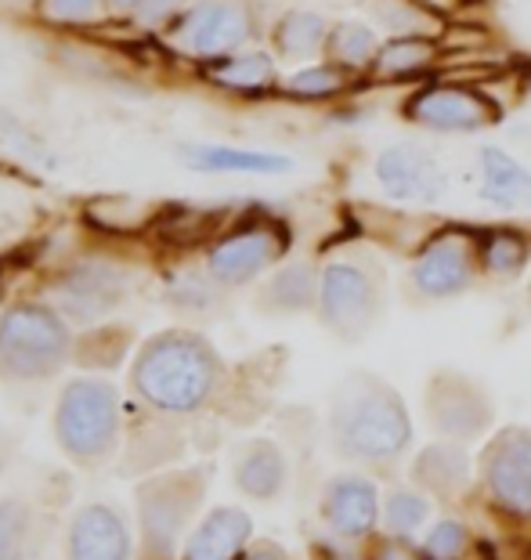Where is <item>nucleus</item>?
Returning <instances> with one entry per match:
<instances>
[{
  "instance_id": "c756f323",
  "label": "nucleus",
  "mask_w": 531,
  "mask_h": 560,
  "mask_svg": "<svg viewBox=\"0 0 531 560\" xmlns=\"http://www.w3.org/2000/svg\"><path fill=\"white\" fill-rule=\"evenodd\" d=\"M376 19L391 37H438L445 30V22L423 11L416 0H376Z\"/></svg>"
},
{
  "instance_id": "a19ab883",
  "label": "nucleus",
  "mask_w": 531,
  "mask_h": 560,
  "mask_svg": "<svg viewBox=\"0 0 531 560\" xmlns=\"http://www.w3.org/2000/svg\"><path fill=\"white\" fill-rule=\"evenodd\" d=\"M8 456H11V434H8V431H0V470H4Z\"/></svg>"
},
{
  "instance_id": "7c9ffc66",
  "label": "nucleus",
  "mask_w": 531,
  "mask_h": 560,
  "mask_svg": "<svg viewBox=\"0 0 531 560\" xmlns=\"http://www.w3.org/2000/svg\"><path fill=\"white\" fill-rule=\"evenodd\" d=\"M87 221L102 232L127 235V232L145 229V224L152 221V213H149L145 202L127 199V196H113V199H94L87 207Z\"/></svg>"
},
{
  "instance_id": "20e7f679",
  "label": "nucleus",
  "mask_w": 531,
  "mask_h": 560,
  "mask_svg": "<svg viewBox=\"0 0 531 560\" xmlns=\"http://www.w3.org/2000/svg\"><path fill=\"white\" fill-rule=\"evenodd\" d=\"M55 431L62 448L80 463L109 456L120 434V398L105 380H76L58 401Z\"/></svg>"
},
{
  "instance_id": "dca6fc26",
  "label": "nucleus",
  "mask_w": 531,
  "mask_h": 560,
  "mask_svg": "<svg viewBox=\"0 0 531 560\" xmlns=\"http://www.w3.org/2000/svg\"><path fill=\"white\" fill-rule=\"evenodd\" d=\"M69 557L73 560H127L131 532L123 517L109 506H84L69 528Z\"/></svg>"
},
{
  "instance_id": "4be33fe9",
  "label": "nucleus",
  "mask_w": 531,
  "mask_h": 560,
  "mask_svg": "<svg viewBox=\"0 0 531 560\" xmlns=\"http://www.w3.org/2000/svg\"><path fill=\"white\" fill-rule=\"evenodd\" d=\"M235 485L253 499H275L286 485V456L271 441H250L235 463Z\"/></svg>"
},
{
  "instance_id": "ea45409f",
  "label": "nucleus",
  "mask_w": 531,
  "mask_h": 560,
  "mask_svg": "<svg viewBox=\"0 0 531 560\" xmlns=\"http://www.w3.org/2000/svg\"><path fill=\"white\" fill-rule=\"evenodd\" d=\"M239 560H286L282 557L275 546H261V550H253V553H246V557H239Z\"/></svg>"
},
{
  "instance_id": "e433bc0d",
  "label": "nucleus",
  "mask_w": 531,
  "mask_h": 560,
  "mask_svg": "<svg viewBox=\"0 0 531 560\" xmlns=\"http://www.w3.org/2000/svg\"><path fill=\"white\" fill-rule=\"evenodd\" d=\"M0 141H8V145H15L22 156H37V160H47L44 156V149H40V141L30 135L26 127H22L15 116H8V113H0Z\"/></svg>"
},
{
  "instance_id": "4c0bfd02",
  "label": "nucleus",
  "mask_w": 531,
  "mask_h": 560,
  "mask_svg": "<svg viewBox=\"0 0 531 560\" xmlns=\"http://www.w3.org/2000/svg\"><path fill=\"white\" fill-rule=\"evenodd\" d=\"M373 560H427V557H423V550H412V546H405L401 539H391V542L376 546Z\"/></svg>"
},
{
  "instance_id": "2eb2a0df",
  "label": "nucleus",
  "mask_w": 531,
  "mask_h": 560,
  "mask_svg": "<svg viewBox=\"0 0 531 560\" xmlns=\"http://www.w3.org/2000/svg\"><path fill=\"white\" fill-rule=\"evenodd\" d=\"M322 517L337 535L344 539H362L376 528L380 521V495H376V485L369 478H358V474H344V478H333L322 495Z\"/></svg>"
},
{
  "instance_id": "c9c22d12",
  "label": "nucleus",
  "mask_w": 531,
  "mask_h": 560,
  "mask_svg": "<svg viewBox=\"0 0 531 560\" xmlns=\"http://www.w3.org/2000/svg\"><path fill=\"white\" fill-rule=\"evenodd\" d=\"M188 0H141V4L134 8V19L141 22V26H163V22H170L177 15H185Z\"/></svg>"
},
{
  "instance_id": "f3484780",
  "label": "nucleus",
  "mask_w": 531,
  "mask_h": 560,
  "mask_svg": "<svg viewBox=\"0 0 531 560\" xmlns=\"http://www.w3.org/2000/svg\"><path fill=\"white\" fill-rule=\"evenodd\" d=\"M441 58V44L434 37H391L376 51L369 77L376 83H405L427 77Z\"/></svg>"
},
{
  "instance_id": "79ce46f5",
  "label": "nucleus",
  "mask_w": 531,
  "mask_h": 560,
  "mask_svg": "<svg viewBox=\"0 0 531 560\" xmlns=\"http://www.w3.org/2000/svg\"><path fill=\"white\" fill-rule=\"evenodd\" d=\"M105 4L116 8V11H134V8L141 4V0H105Z\"/></svg>"
},
{
  "instance_id": "1a4fd4ad",
  "label": "nucleus",
  "mask_w": 531,
  "mask_h": 560,
  "mask_svg": "<svg viewBox=\"0 0 531 560\" xmlns=\"http://www.w3.org/2000/svg\"><path fill=\"white\" fill-rule=\"evenodd\" d=\"M477 268V235L467 229H441L420 246L412 260V285L427 301H445L470 290Z\"/></svg>"
},
{
  "instance_id": "6e6552de",
  "label": "nucleus",
  "mask_w": 531,
  "mask_h": 560,
  "mask_svg": "<svg viewBox=\"0 0 531 560\" xmlns=\"http://www.w3.org/2000/svg\"><path fill=\"white\" fill-rule=\"evenodd\" d=\"M290 249V232L286 224L261 218V221H246L232 235L217 240V246L210 249L206 268L210 279L221 285H243L261 276L264 268H271L275 260Z\"/></svg>"
},
{
  "instance_id": "473e14b6",
  "label": "nucleus",
  "mask_w": 531,
  "mask_h": 560,
  "mask_svg": "<svg viewBox=\"0 0 531 560\" xmlns=\"http://www.w3.org/2000/svg\"><path fill=\"white\" fill-rule=\"evenodd\" d=\"M470 553V532L459 521H438L423 542L427 560H463Z\"/></svg>"
},
{
  "instance_id": "72a5a7b5",
  "label": "nucleus",
  "mask_w": 531,
  "mask_h": 560,
  "mask_svg": "<svg viewBox=\"0 0 531 560\" xmlns=\"http://www.w3.org/2000/svg\"><path fill=\"white\" fill-rule=\"evenodd\" d=\"M26 506L8 499L0 503V560H15L19 557V546H22V535H26Z\"/></svg>"
},
{
  "instance_id": "2f4dec72",
  "label": "nucleus",
  "mask_w": 531,
  "mask_h": 560,
  "mask_svg": "<svg viewBox=\"0 0 531 560\" xmlns=\"http://www.w3.org/2000/svg\"><path fill=\"white\" fill-rule=\"evenodd\" d=\"M427 514H430V503L420 492H412V488H394L384 503V524H387V532L398 535V539L420 532Z\"/></svg>"
},
{
  "instance_id": "bb28decb",
  "label": "nucleus",
  "mask_w": 531,
  "mask_h": 560,
  "mask_svg": "<svg viewBox=\"0 0 531 560\" xmlns=\"http://www.w3.org/2000/svg\"><path fill=\"white\" fill-rule=\"evenodd\" d=\"M380 44L384 40H376V33L365 26V22L344 19V22H337V26L329 30L326 55H329V62L344 66V69H351V73H362V69L373 66Z\"/></svg>"
},
{
  "instance_id": "5701e85b",
  "label": "nucleus",
  "mask_w": 531,
  "mask_h": 560,
  "mask_svg": "<svg viewBox=\"0 0 531 560\" xmlns=\"http://www.w3.org/2000/svg\"><path fill=\"white\" fill-rule=\"evenodd\" d=\"M203 77L224 91L264 94L275 88V62H271V55L264 51H239V55L214 58V62L203 69Z\"/></svg>"
},
{
  "instance_id": "9b49d317",
  "label": "nucleus",
  "mask_w": 531,
  "mask_h": 560,
  "mask_svg": "<svg viewBox=\"0 0 531 560\" xmlns=\"http://www.w3.org/2000/svg\"><path fill=\"white\" fill-rule=\"evenodd\" d=\"M250 37L253 19L239 0H196L174 26V44L199 58L235 55Z\"/></svg>"
},
{
  "instance_id": "a878e982",
  "label": "nucleus",
  "mask_w": 531,
  "mask_h": 560,
  "mask_svg": "<svg viewBox=\"0 0 531 560\" xmlns=\"http://www.w3.org/2000/svg\"><path fill=\"white\" fill-rule=\"evenodd\" d=\"M318 279L322 271L311 265H286L264 285V307L271 312H308L318 304Z\"/></svg>"
},
{
  "instance_id": "cd10ccee",
  "label": "nucleus",
  "mask_w": 531,
  "mask_h": 560,
  "mask_svg": "<svg viewBox=\"0 0 531 560\" xmlns=\"http://www.w3.org/2000/svg\"><path fill=\"white\" fill-rule=\"evenodd\" d=\"M354 88V73L337 62H318V66H304L297 69L286 83H282V91L290 94V98L297 102H326V98H340V94H347Z\"/></svg>"
},
{
  "instance_id": "4468645a",
  "label": "nucleus",
  "mask_w": 531,
  "mask_h": 560,
  "mask_svg": "<svg viewBox=\"0 0 531 560\" xmlns=\"http://www.w3.org/2000/svg\"><path fill=\"white\" fill-rule=\"evenodd\" d=\"M55 296L62 304V312L69 318L80 322H94L102 318L109 307L120 304L123 296V276L113 265H102V260H87V265H76L73 271H66L55 285Z\"/></svg>"
},
{
  "instance_id": "b1692460",
  "label": "nucleus",
  "mask_w": 531,
  "mask_h": 560,
  "mask_svg": "<svg viewBox=\"0 0 531 560\" xmlns=\"http://www.w3.org/2000/svg\"><path fill=\"white\" fill-rule=\"evenodd\" d=\"M329 22L318 15V11H286L279 19L275 33V51L282 58H293V62H304V58H315L318 51H326V40H329Z\"/></svg>"
},
{
  "instance_id": "aec40b11",
  "label": "nucleus",
  "mask_w": 531,
  "mask_h": 560,
  "mask_svg": "<svg viewBox=\"0 0 531 560\" xmlns=\"http://www.w3.org/2000/svg\"><path fill=\"white\" fill-rule=\"evenodd\" d=\"M412 481L434 495L463 492L470 481V456L463 441H438V445L423 448L416 463H412Z\"/></svg>"
},
{
  "instance_id": "c85d7f7f",
  "label": "nucleus",
  "mask_w": 531,
  "mask_h": 560,
  "mask_svg": "<svg viewBox=\"0 0 531 560\" xmlns=\"http://www.w3.org/2000/svg\"><path fill=\"white\" fill-rule=\"evenodd\" d=\"M224 218H228L224 210L174 207V210H163L156 218V232H160V240L170 243V246H199L221 229Z\"/></svg>"
},
{
  "instance_id": "7ed1b4c3",
  "label": "nucleus",
  "mask_w": 531,
  "mask_h": 560,
  "mask_svg": "<svg viewBox=\"0 0 531 560\" xmlns=\"http://www.w3.org/2000/svg\"><path fill=\"white\" fill-rule=\"evenodd\" d=\"M69 359V329L44 304H19L0 318V373L11 380H40Z\"/></svg>"
},
{
  "instance_id": "423d86ee",
  "label": "nucleus",
  "mask_w": 531,
  "mask_h": 560,
  "mask_svg": "<svg viewBox=\"0 0 531 560\" xmlns=\"http://www.w3.org/2000/svg\"><path fill=\"white\" fill-rule=\"evenodd\" d=\"M401 113L409 124L438 130V135H474V130H488L503 120V109L485 91L459 80H438L412 91Z\"/></svg>"
},
{
  "instance_id": "0eeeda50",
  "label": "nucleus",
  "mask_w": 531,
  "mask_h": 560,
  "mask_svg": "<svg viewBox=\"0 0 531 560\" xmlns=\"http://www.w3.org/2000/svg\"><path fill=\"white\" fill-rule=\"evenodd\" d=\"M203 485L206 474L185 470V474H170V478H156L149 481L138 492L141 503V532H145V546L152 553L170 557L177 546V535L185 532L188 517L203 499Z\"/></svg>"
},
{
  "instance_id": "412c9836",
  "label": "nucleus",
  "mask_w": 531,
  "mask_h": 560,
  "mask_svg": "<svg viewBox=\"0 0 531 560\" xmlns=\"http://www.w3.org/2000/svg\"><path fill=\"white\" fill-rule=\"evenodd\" d=\"M181 163L203 174H286L293 166L279 152L232 149V145H185Z\"/></svg>"
},
{
  "instance_id": "f257e3e1",
  "label": "nucleus",
  "mask_w": 531,
  "mask_h": 560,
  "mask_svg": "<svg viewBox=\"0 0 531 560\" xmlns=\"http://www.w3.org/2000/svg\"><path fill=\"white\" fill-rule=\"evenodd\" d=\"M329 434L344 459L391 463L412 445V420L401 395L373 373H354L329 409Z\"/></svg>"
},
{
  "instance_id": "9d476101",
  "label": "nucleus",
  "mask_w": 531,
  "mask_h": 560,
  "mask_svg": "<svg viewBox=\"0 0 531 560\" xmlns=\"http://www.w3.org/2000/svg\"><path fill=\"white\" fill-rule=\"evenodd\" d=\"M481 478L503 514L531 521V431L506 427L495 434L481 456Z\"/></svg>"
},
{
  "instance_id": "6ab92c4d",
  "label": "nucleus",
  "mask_w": 531,
  "mask_h": 560,
  "mask_svg": "<svg viewBox=\"0 0 531 560\" xmlns=\"http://www.w3.org/2000/svg\"><path fill=\"white\" fill-rule=\"evenodd\" d=\"M481 199L499 210L531 207V174L499 145L481 149Z\"/></svg>"
},
{
  "instance_id": "58836bf2",
  "label": "nucleus",
  "mask_w": 531,
  "mask_h": 560,
  "mask_svg": "<svg viewBox=\"0 0 531 560\" xmlns=\"http://www.w3.org/2000/svg\"><path fill=\"white\" fill-rule=\"evenodd\" d=\"M416 4L423 11H430L434 19H448V15H456V11H463L467 8V0H416Z\"/></svg>"
},
{
  "instance_id": "39448f33",
  "label": "nucleus",
  "mask_w": 531,
  "mask_h": 560,
  "mask_svg": "<svg viewBox=\"0 0 531 560\" xmlns=\"http://www.w3.org/2000/svg\"><path fill=\"white\" fill-rule=\"evenodd\" d=\"M384 307L380 276L373 265H358V260H333L322 268L318 279V315L337 337L358 340L365 337Z\"/></svg>"
},
{
  "instance_id": "f03ea898",
  "label": "nucleus",
  "mask_w": 531,
  "mask_h": 560,
  "mask_svg": "<svg viewBox=\"0 0 531 560\" xmlns=\"http://www.w3.org/2000/svg\"><path fill=\"white\" fill-rule=\"evenodd\" d=\"M221 359L196 332H160L141 348L134 362V387L149 405L163 412H196L214 395Z\"/></svg>"
},
{
  "instance_id": "ddd939ff",
  "label": "nucleus",
  "mask_w": 531,
  "mask_h": 560,
  "mask_svg": "<svg viewBox=\"0 0 531 560\" xmlns=\"http://www.w3.org/2000/svg\"><path fill=\"white\" fill-rule=\"evenodd\" d=\"M376 182L391 199L430 207L445 196V171L427 149L420 145H391L376 156Z\"/></svg>"
},
{
  "instance_id": "f8f14e48",
  "label": "nucleus",
  "mask_w": 531,
  "mask_h": 560,
  "mask_svg": "<svg viewBox=\"0 0 531 560\" xmlns=\"http://www.w3.org/2000/svg\"><path fill=\"white\" fill-rule=\"evenodd\" d=\"M427 416L445 441H474L492 427L495 412L481 384L445 369V373H434L427 384Z\"/></svg>"
},
{
  "instance_id": "a211bd4d",
  "label": "nucleus",
  "mask_w": 531,
  "mask_h": 560,
  "mask_svg": "<svg viewBox=\"0 0 531 560\" xmlns=\"http://www.w3.org/2000/svg\"><path fill=\"white\" fill-rule=\"evenodd\" d=\"M250 532H253V524L243 510L221 506L192 532L185 560H239Z\"/></svg>"
},
{
  "instance_id": "f704fd0d",
  "label": "nucleus",
  "mask_w": 531,
  "mask_h": 560,
  "mask_svg": "<svg viewBox=\"0 0 531 560\" xmlns=\"http://www.w3.org/2000/svg\"><path fill=\"white\" fill-rule=\"evenodd\" d=\"M94 11H98V0H44V15L51 22H91Z\"/></svg>"
},
{
  "instance_id": "393cba45",
  "label": "nucleus",
  "mask_w": 531,
  "mask_h": 560,
  "mask_svg": "<svg viewBox=\"0 0 531 560\" xmlns=\"http://www.w3.org/2000/svg\"><path fill=\"white\" fill-rule=\"evenodd\" d=\"M528 260H531V243L517 229H488L477 235V265L488 276L514 279L528 268Z\"/></svg>"
}]
</instances>
